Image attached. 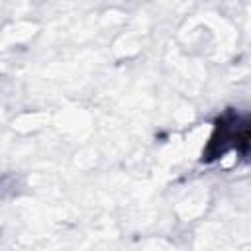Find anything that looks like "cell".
I'll list each match as a JSON object with an SVG mask.
<instances>
[{"instance_id":"obj_1","label":"cell","mask_w":251,"mask_h":251,"mask_svg":"<svg viewBox=\"0 0 251 251\" xmlns=\"http://www.w3.org/2000/svg\"><path fill=\"white\" fill-rule=\"evenodd\" d=\"M247 139H249V124L245 118L227 112L216 126V133L212 135L202 159L204 161H212L222 157L226 151L229 149H237V145L241 143L247 149Z\"/></svg>"}]
</instances>
